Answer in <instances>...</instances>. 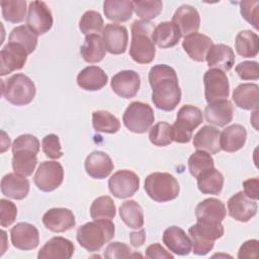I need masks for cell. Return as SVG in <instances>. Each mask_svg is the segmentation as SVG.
<instances>
[{
	"label": "cell",
	"instance_id": "obj_1",
	"mask_svg": "<svg viewBox=\"0 0 259 259\" xmlns=\"http://www.w3.org/2000/svg\"><path fill=\"white\" fill-rule=\"evenodd\" d=\"M154 105L164 111L176 108L181 100V89L175 70L165 64L155 65L149 72Z\"/></svg>",
	"mask_w": 259,
	"mask_h": 259
},
{
	"label": "cell",
	"instance_id": "obj_2",
	"mask_svg": "<svg viewBox=\"0 0 259 259\" xmlns=\"http://www.w3.org/2000/svg\"><path fill=\"white\" fill-rule=\"evenodd\" d=\"M39 141L35 136L24 134L12 144V168L14 173L27 177L32 174L37 164L36 154L39 152Z\"/></svg>",
	"mask_w": 259,
	"mask_h": 259
},
{
	"label": "cell",
	"instance_id": "obj_3",
	"mask_svg": "<svg viewBox=\"0 0 259 259\" xmlns=\"http://www.w3.org/2000/svg\"><path fill=\"white\" fill-rule=\"evenodd\" d=\"M154 25L150 21L135 20L132 24V40L130 56L139 64L151 63L156 55L155 44L152 39Z\"/></svg>",
	"mask_w": 259,
	"mask_h": 259
},
{
	"label": "cell",
	"instance_id": "obj_4",
	"mask_svg": "<svg viewBox=\"0 0 259 259\" xmlns=\"http://www.w3.org/2000/svg\"><path fill=\"white\" fill-rule=\"evenodd\" d=\"M114 232L111 220H94L79 227L76 238L81 247L89 252H97L114 237Z\"/></svg>",
	"mask_w": 259,
	"mask_h": 259
},
{
	"label": "cell",
	"instance_id": "obj_5",
	"mask_svg": "<svg viewBox=\"0 0 259 259\" xmlns=\"http://www.w3.org/2000/svg\"><path fill=\"white\" fill-rule=\"evenodd\" d=\"M1 81L2 95L11 104L22 106L33 100L36 93L35 85L26 75L17 73Z\"/></svg>",
	"mask_w": 259,
	"mask_h": 259
},
{
	"label": "cell",
	"instance_id": "obj_6",
	"mask_svg": "<svg viewBox=\"0 0 259 259\" xmlns=\"http://www.w3.org/2000/svg\"><path fill=\"white\" fill-rule=\"evenodd\" d=\"M145 190L149 197L156 202H167L179 195L177 179L166 172H154L145 179Z\"/></svg>",
	"mask_w": 259,
	"mask_h": 259
},
{
	"label": "cell",
	"instance_id": "obj_7",
	"mask_svg": "<svg viewBox=\"0 0 259 259\" xmlns=\"http://www.w3.org/2000/svg\"><path fill=\"white\" fill-rule=\"evenodd\" d=\"M192 241V252L195 255L203 256L212 250L214 241L224 235L222 224H207L197 222L188 229Z\"/></svg>",
	"mask_w": 259,
	"mask_h": 259
},
{
	"label": "cell",
	"instance_id": "obj_8",
	"mask_svg": "<svg viewBox=\"0 0 259 259\" xmlns=\"http://www.w3.org/2000/svg\"><path fill=\"white\" fill-rule=\"evenodd\" d=\"M201 110L191 104L183 105L177 112L176 120L172 124L173 141L180 144L190 142L193 131L202 122Z\"/></svg>",
	"mask_w": 259,
	"mask_h": 259
},
{
	"label": "cell",
	"instance_id": "obj_9",
	"mask_svg": "<svg viewBox=\"0 0 259 259\" xmlns=\"http://www.w3.org/2000/svg\"><path fill=\"white\" fill-rule=\"evenodd\" d=\"M154 120L153 108L149 104L141 101L130 103L122 115L124 126L135 134H144L149 131Z\"/></svg>",
	"mask_w": 259,
	"mask_h": 259
},
{
	"label": "cell",
	"instance_id": "obj_10",
	"mask_svg": "<svg viewBox=\"0 0 259 259\" xmlns=\"http://www.w3.org/2000/svg\"><path fill=\"white\" fill-rule=\"evenodd\" d=\"M63 180L64 169L61 163L57 161L41 162L33 177L34 184L44 192L57 189L62 184Z\"/></svg>",
	"mask_w": 259,
	"mask_h": 259
},
{
	"label": "cell",
	"instance_id": "obj_11",
	"mask_svg": "<svg viewBox=\"0 0 259 259\" xmlns=\"http://www.w3.org/2000/svg\"><path fill=\"white\" fill-rule=\"evenodd\" d=\"M204 95L208 103L228 99L230 94L229 79L225 72L219 69H209L204 73Z\"/></svg>",
	"mask_w": 259,
	"mask_h": 259
},
{
	"label": "cell",
	"instance_id": "obj_12",
	"mask_svg": "<svg viewBox=\"0 0 259 259\" xmlns=\"http://www.w3.org/2000/svg\"><path fill=\"white\" fill-rule=\"evenodd\" d=\"M140 187L139 176L131 170H118L109 178V191L116 198H127L133 196Z\"/></svg>",
	"mask_w": 259,
	"mask_h": 259
},
{
	"label": "cell",
	"instance_id": "obj_13",
	"mask_svg": "<svg viewBox=\"0 0 259 259\" xmlns=\"http://www.w3.org/2000/svg\"><path fill=\"white\" fill-rule=\"evenodd\" d=\"M53 15L42 1H31L28 5L26 25L37 35L47 33L53 26Z\"/></svg>",
	"mask_w": 259,
	"mask_h": 259
},
{
	"label": "cell",
	"instance_id": "obj_14",
	"mask_svg": "<svg viewBox=\"0 0 259 259\" xmlns=\"http://www.w3.org/2000/svg\"><path fill=\"white\" fill-rule=\"evenodd\" d=\"M27 56V51L21 45L8 41L0 52V75L20 70L25 65Z\"/></svg>",
	"mask_w": 259,
	"mask_h": 259
},
{
	"label": "cell",
	"instance_id": "obj_15",
	"mask_svg": "<svg viewBox=\"0 0 259 259\" xmlns=\"http://www.w3.org/2000/svg\"><path fill=\"white\" fill-rule=\"evenodd\" d=\"M101 37L108 53L120 55L126 51L128 33L125 26L116 23H108L101 31Z\"/></svg>",
	"mask_w": 259,
	"mask_h": 259
},
{
	"label": "cell",
	"instance_id": "obj_16",
	"mask_svg": "<svg viewBox=\"0 0 259 259\" xmlns=\"http://www.w3.org/2000/svg\"><path fill=\"white\" fill-rule=\"evenodd\" d=\"M256 200L247 196L244 191H239L228 200L229 215L236 221L246 223L257 213Z\"/></svg>",
	"mask_w": 259,
	"mask_h": 259
},
{
	"label": "cell",
	"instance_id": "obj_17",
	"mask_svg": "<svg viewBox=\"0 0 259 259\" xmlns=\"http://www.w3.org/2000/svg\"><path fill=\"white\" fill-rule=\"evenodd\" d=\"M110 86L113 92L119 97L125 99L133 98L140 89L141 78L136 71L123 70L112 77Z\"/></svg>",
	"mask_w": 259,
	"mask_h": 259
},
{
	"label": "cell",
	"instance_id": "obj_18",
	"mask_svg": "<svg viewBox=\"0 0 259 259\" xmlns=\"http://www.w3.org/2000/svg\"><path fill=\"white\" fill-rule=\"evenodd\" d=\"M12 245L19 250L28 251L35 249L39 243L37 229L28 223H18L10 230Z\"/></svg>",
	"mask_w": 259,
	"mask_h": 259
},
{
	"label": "cell",
	"instance_id": "obj_19",
	"mask_svg": "<svg viewBox=\"0 0 259 259\" xmlns=\"http://www.w3.org/2000/svg\"><path fill=\"white\" fill-rule=\"evenodd\" d=\"M44 226L55 233H63L76 225L75 215L72 210L65 207L50 208L42 215Z\"/></svg>",
	"mask_w": 259,
	"mask_h": 259
},
{
	"label": "cell",
	"instance_id": "obj_20",
	"mask_svg": "<svg viewBox=\"0 0 259 259\" xmlns=\"http://www.w3.org/2000/svg\"><path fill=\"white\" fill-rule=\"evenodd\" d=\"M178 27L181 36L184 37L197 32L200 24V16L195 7L184 4L175 11L172 20Z\"/></svg>",
	"mask_w": 259,
	"mask_h": 259
},
{
	"label": "cell",
	"instance_id": "obj_21",
	"mask_svg": "<svg viewBox=\"0 0 259 259\" xmlns=\"http://www.w3.org/2000/svg\"><path fill=\"white\" fill-rule=\"evenodd\" d=\"M227 209L224 202L218 198L209 197L200 201L195 208L197 222L207 224H222L226 218Z\"/></svg>",
	"mask_w": 259,
	"mask_h": 259
},
{
	"label": "cell",
	"instance_id": "obj_22",
	"mask_svg": "<svg viewBox=\"0 0 259 259\" xmlns=\"http://www.w3.org/2000/svg\"><path fill=\"white\" fill-rule=\"evenodd\" d=\"M85 171L94 179H104L110 175L114 165L111 158L104 152L94 151L85 160Z\"/></svg>",
	"mask_w": 259,
	"mask_h": 259
},
{
	"label": "cell",
	"instance_id": "obj_23",
	"mask_svg": "<svg viewBox=\"0 0 259 259\" xmlns=\"http://www.w3.org/2000/svg\"><path fill=\"white\" fill-rule=\"evenodd\" d=\"M163 243L174 254L179 256L188 255L192 249V241L183 229L172 226L163 233Z\"/></svg>",
	"mask_w": 259,
	"mask_h": 259
},
{
	"label": "cell",
	"instance_id": "obj_24",
	"mask_svg": "<svg viewBox=\"0 0 259 259\" xmlns=\"http://www.w3.org/2000/svg\"><path fill=\"white\" fill-rule=\"evenodd\" d=\"M74 244L64 237L50 239L38 251V259H70L74 254Z\"/></svg>",
	"mask_w": 259,
	"mask_h": 259
},
{
	"label": "cell",
	"instance_id": "obj_25",
	"mask_svg": "<svg viewBox=\"0 0 259 259\" xmlns=\"http://www.w3.org/2000/svg\"><path fill=\"white\" fill-rule=\"evenodd\" d=\"M205 60L210 69H219L223 72H227L230 71L235 64V54L231 47L224 44H217L210 47Z\"/></svg>",
	"mask_w": 259,
	"mask_h": 259
},
{
	"label": "cell",
	"instance_id": "obj_26",
	"mask_svg": "<svg viewBox=\"0 0 259 259\" xmlns=\"http://www.w3.org/2000/svg\"><path fill=\"white\" fill-rule=\"evenodd\" d=\"M234 107L228 99L208 103L204 109L205 120L217 126H225L233 120Z\"/></svg>",
	"mask_w": 259,
	"mask_h": 259
},
{
	"label": "cell",
	"instance_id": "obj_27",
	"mask_svg": "<svg viewBox=\"0 0 259 259\" xmlns=\"http://www.w3.org/2000/svg\"><path fill=\"white\" fill-rule=\"evenodd\" d=\"M212 45L210 37L198 32L185 36L182 41V48L185 53L196 62L205 60L206 54Z\"/></svg>",
	"mask_w": 259,
	"mask_h": 259
},
{
	"label": "cell",
	"instance_id": "obj_28",
	"mask_svg": "<svg viewBox=\"0 0 259 259\" xmlns=\"http://www.w3.org/2000/svg\"><path fill=\"white\" fill-rule=\"evenodd\" d=\"M1 192L9 198L21 200L29 192V181L16 173H8L1 179Z\"/></svg>",
	"mask_w": 259,
	"mask_h": 259
},
{
	"label": "cell",
	"instance_id": "obj_29",
	"mask_svg": "<svg viewBox=\"0 0 259 259\" xmlns=\"http://www.w3.org/2000/svg\"><path fill=\"white\" fill-rule=\"evenodd\" d=\"M247 140L246 128L238 123L227 126L220 136L221 150L234 153L242 149Z\"/></svg>",
	"mask_w": 259,
	"mask_h": 259
},
{
	"label": "cell",
	"instance_id": "obj_30",
	"mask_svg": "<svg viewBox=\"0 0 259 259\" xmlns=\"http://www.w3.org/2000/svg\"><path fill=\"white\" fill-rule=\"evenodd\" d=\"M235 104L245 110H258L259 87L255 83H243L238 85L233 92Z\"/></svg>",
	"mask_w": 259,
	"mask_h": 259
},
{
	"label": "cell",
	"instance_id": "obj_31",
	"mask_svg": "<svg viewBox=\"0 0 259 259\" xmlns=\"http://www.w3.org/2000/svg\"><path fill=\"white\" fill-rule=\"evenodd\" d=\"M108 81L105 72L98 66H88L77 75V84L87 91H97L103 88Z\"/></svg>",
	"mask_w": 259,
	"mask_h": 259
},
{
	"label": "cell",
	"instance_id": "obj_32",
	"mask_svg": "<svg viewBox=\"0 0 259 259\" xmlns=\"http://www.w3.org/2000/svg\"><path fill=\"white\" fill-rule=\"evenodd\" d=\"M181 38V33L172 21H163L154 27L152 39L161 49L175 47Z\"/></svg>",
	"mask_w": 259,
	"mask_h": 259
},
{
	"label": "cell",
	"instance_id": "obj_33",
	"mask_svg": "<svg viewBox=\"0 0 259 259\" xmlns=\"http://www.w3.org/2000/svg\"><path fill=\"white\" fill-rule=\"evenodd\" d=\"M221 132L212 125H203L193 137V146L197 150L217 154L221 151Z\"/></svg>",
	"mask_w": 259,
	"mask_h": 259
},
{
	"label": "cell",
	"instance_id": "obj_34",
	"mask_svg": "<svg viewBox=\"0 0 259 259\" xmlns=\"http://www.w3.org/2000/svg\"><path fill=\"white\" fill-rule=\"evenodd\" d=\"M80 54L83 60L90 64L102 61L106 54L102 37L98 33L86 35L84 44L80 48Z\"/></svg>",
	"mask_w": 259,
	"mask_h": 259
},
{
	"label": "cell",
	"instance_id": "obj_35",
	"mask_svg": "<svg viewBox=\"0 0 259 259\" xmlns=\"http://www.w3.org/2000/svg\"><path fill=\"white\" fill-rule=\"evenodd\" d=\"M105 17L111 21L124 22L131 19L134 12L133 1L130 0H106L103 2Z\"/></svg>",
	"mask_w": 259,
	"mask_h": 259
},
{
	"label": "cell",
	"instance_id": "obj_36",
	"mask_svg": "<svg viewBox=\"0 0 259 259\" xmlns=\"http://www.w3.org/2000/svg\"><path fill=\"white\" fill-rule=\"evenodd\" d=\"M196 180L197 187L203 194H220L224 186V176L215 168L201 173Z\"/></svg>",
	"mask_w": 259,
	"mask_h": 259
},
{
	"label": "cell",
	"instance_id": "obj_37",
	"mask_svg": "<svg viewBox=\"0 0 259 259\" xmlns=\"http://www.w3.org/2000/svg\"><path fill=\"white\" fill-rule=\"evenodd\" d=\"M236 52L244 58L256 57L259 50V37L251 30L240 31L235 39Z\"/></svg>",
	"mask_w": 259,
	"mask_h": 259
},
{
	"label": "cell",
	"instance_id": "obj_38",
	"mask_svg": "<svg viewBox=\"0 0 259 259\" xmlns=\"http://www.w3.org/2000/svg\"><path fill=\"white\" fill-rule=\"evenodd\" d=\"M119 217L132 229H141L144 226V212L136 200H126L119 206Z\"/></svg>",
	"mask_w": 259,
	"mask_h": 259
},
{
	"label": "cell",
	"instance_id": "obj_39",
	"mask_svg": "<svg viewBox=\"0 0 259 259\" xmlns=\"http://www.w3.org/2000/svg\"><path fill=\"white\" fill-rule=\"evenodd\" d=\"M92 125L96 132L105 134H115L120 128L118 118L106 110L93 111Z\"/></svg>",
	"mask_w": 259,
	"mask_h": 259
},
{
	"label": "cell",
	"instance_id": "obj_40",
	"mask_svg": "<svg viewBox=\"0 0 259 259\" xmlns=\"http://www.w3.org/2000/svg\"><path fill=\"white\" fill-rule=\"evenodd\" d=\"M8 41L21 45L29 54L34 52L37 45V34L27 25H19L13 28L8 36Z\"/></svg>",
	"mask_w": 259,
	"mask_h": 259
},
{
	"label": "cell",
	"instance_id": "obj_41",
	"mask_svg": "<svg viewBox=\"0 0 259 259\" xmlns=\"http://www.w3.org/2000/svg\"><path fill=\"white\" fill-rule=\"evenodd\" d=\"M116 208L110 196H99L90 206V215L93 220H111L115 217Z\"/></svg>",
	"mask_w": 259,
	"mask_h": 259
},
{
	"label": "cell",
	"instance_id": "obj_42",
	"mask_svg": "<svg viewBox=\"0 0 259 259\" xmlns=\"http://www.w3.org/2000/svg\"><path fill=\"white\" fill-rule=\"evenodd\" d=\"M211 168H214L213 158L205 151L197 150L188 159V169L194 178Z\"/></svg>",
	"mask_w": 259,
	"mask_h": 259
},
{
	"label": "cell",
	"instance_id": "obj_43",
	"mask_svg": "<svg viewBox=\"0 0 259 259\" xmlns=\"http://www.w3.org/2000/svg\"><path fill=\"white\" fill-rule=\"evenodd\" d=\"M25 0H7L1 1L3 18L11 23L21 22L26 16Z\"/></svg>",
	"mask_w": 259,
	"mask_h": 259
},
{
	"label": "cell",
	"instance_id": "obj_44",
	"mask_svg": "<svg viewBox=\"0 0 259 259\" xmlns=\"http://www.w3.org/2000/svg\"><path fill=\"white\" fill-rule=\"evenodd\" d=\"M133 5L136 14L145 21H150L156 18L163 8V3L159 0L133 1Z\"/></svg>",
	"mask_w": 259,
	"mask_h": 259
},
{
	"label": "cell",
	"instance_id": "obj_45",
	"mask_svg": "<svg viewBox=\"0 0 259 259\" xmlns=\"http://www.w3.org/2000/svg\"><path fill=\"white\" fill-rule=\"evenodd\" d=\"M150 142L157 147H165L173 142L172 125L165 122L159 121L150 128L149 132Z\"/></svg>",
	"mask_w": 259,
	"mask_h": 259
},
{
	"label": "cell",
	"instance_id": "obj_46",
	"mask_svg": "<svg viewBox=\"0 0 259 259\" xmlns=\"http://www.w3.org/2000/svg\"><path fill=\"white\" fill-rule=\"evenodd\" d=\"M103 24V18L99 12L88 10L82 15L79 21V28L82 33L88 35L102 31Z\"/></svg>",
	"mask_w": 259,
	"mask_h": 259
},
{
	"label": "cell",
	"instance_id": "obj_47",
	"mask_svg": "<svg viewBox=\"0 0 259 259\" xmlns=\"http://www.w3.org/2000/svg\"><path fill=\"white\" fill-rule=\"evenodd\" d=\"M240 11L244 19H246L252 26L258 30L259 21V2L258 1H241Z\"/></svg>",
	"mask_w": 259,
	"mask_h": 259
},
{
	"label": "cell",
	"instance_id": "obj_48",
	"mask_svg": "<svg viewBox=\"0 0 259 259\" xmlns=\"http://www.w3.org/2000/svg\"><path fill=\"white\" fill-rule=\"evenodd\" d=\"M42 151L48 158L59 159L63 156L60 139L55 134L47 135L41 141Z\"/></svg>",
	"mask_w": 259,
	"mask_h": 259
},
{
	"label": "cell",
	"instance_id": "obj_49",
	"mask_svg": "<svg viewBox=\"0 0 259 259\" xmlns=\"http://www.w3.org/2000/svg\"><path fill=\"white\" fill-rule=\"evenodd\" d=\"M17 215L16 205L5 198L0 199V225L5 228L12 225Z\"/></svg>",
	"mask_w": 259,
	"mask_h": 259
},
{
	"label": "cell",
	"instance_id": "obj_50",
	"mask_svg": "<svg viewBox=\"0 0 259 259\" xmlns=\"http://www.w3.org/2000/svg\"><path fill=\"white\" fill-rule=\"evenodd\" d=\"M131 253L132 249L126 244L120 242H113L109 243L106 246L103 252V256L107 259H122L131 257Z\"/></svg>",
	"mask_w": 259,
	"mask_h": 259
},
{
	"label": "cell",
	"instance_id": "obj_51",
	"mask_svg": "<svg viewBox=\"0 0 259 259\" xmlns=\"http://www.w3.org/2000/svg\"><path fill=\"white\" fill-rule=\"evenodd\" d=\"M237 74L242 80H258L259 69L255 61H244L239 63L235 68Z\"/></svg>",
	"mask_w": 259,
	"mask_h": 259
},
{
	"label": "cell",
	"instance_id": "obj_52",
	"mask_svg": "<svg viewBox=\"0 0 259 259\" xmlns=\"http://www.w3.org/2000/svg\"><path fill=\"white\" fill-rule=\"evenodd\" d=\"M258 256V240H248L242 244L238 251V258H257Z\"/></svg>",
	"mask_w": 259,
	"mask_h": 259
},
{
	"label": "cell",
	"instance_id": "obj_53",
	"mask_svg": "<svg viewBox=\"0 0 259 259\" xmlns=\"http://www.w3.org/2000/svg\"><path fill=\"white\" fill-rule=\"evenodd\" d=\"M146 257L150 259H154V258L173 259L174 258V256L170 252L166 251V249H164L159 243L152 244L146 249Z\"/></svg>",
	"mask_w": 259,
	"mask_h": 259
},
{
	"label": "cell",
	"instance_id": "obj_54",
	"mask_svg": "<svg viewBox=\"0 0 259 259\" xmlns=\"http://www.w3.org/2000/svg\"><path fill=\"white\" fill-rule=\"evenodd\" d=\"M258 185H259V179L256 178H251L248 180H245L243 182V187H244V193L249 196L250 198L254 200H258L259 194H258Z\"/></svg>",
	"mask_w": 259,
	"mask_h": 259
},
{
	"label": "cell",
	"instance_id": "obj_55",
	"mask_svg": "<svg viewBox=\"0 0 259 259\" xmlns=\"http://www.w3.org/2000/svg\"><path fill=\"white\" fill-rule=\"evenodd\" d=\"M130 239H131V243L134 247L142 246L146 240L145 230L141 228V230L139 232H132L130 234Z\"/></svg>",
	"mask_w": 259,
	"mask_h": 259
}]
</instances>
